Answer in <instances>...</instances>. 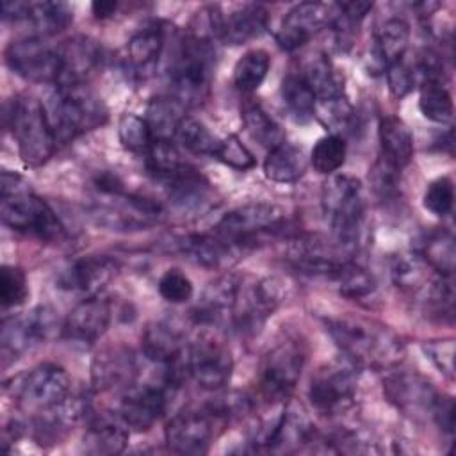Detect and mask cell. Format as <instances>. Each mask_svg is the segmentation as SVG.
<instances>
[{
  "label": "cell",
  "mask_w": 456,
  "mask_h": 456,
  "mask_svg": "<svg viewBox=\"0 0 456 456\" xmlns=\"http://www.w3.org/2000/svg\"><path fill=\"white\" fill-rule=\"evenodd\" d=\"M326 330L342 356L358 369L385 370L395 367L404 354L401 338L387 326L360 317H335L326 321Z\"/></svg>",
  "instance_id": "6da1fadb"
},
{
  "label": "cell",
  "mask_w": 456,
  "mask_h": 456,
  "mask_svg": "<svg viewBox=\"0 0 456 456\" xmlns=\"http://www.w3.org/2000/svg\"><path fill=\"white\" fill-rule=\"evenodd\" d=\"M246 411L244 395H223L200 408H187L171 417L164 429L166 444L180 454L207 452L217 428Z\"/></svg>",
  "instance_id": "7a4b0ae2"
},
{
  "label": "cell",
  "mask_w": 456,
  "mask_h": 456,
  "mask_svg": "<svg viewBox=\"0 0 456 456\" xmlns=\"http://www.w3.org/2000/svg\"><path fill=\"white\" fill-rule=\"evenodd\" d=\"M2 221L14 232L55 242L64 237V226L55 210L16 173H2Z\"/></svg>",
  "instance_id": "3957f363"
},
{
  "label": "cell",
  "mask_w": 456,
  "mask_h": 456,
  "mask_svg": "<svg viewBox=\"0 0 456 456\" xmlns=\"http://www.w3.org/2000/svg\"><path fill=\"white\" fill-rule=\"evenodd\" d=\"M45 109L57 142H69L109 119L103 102L86 84L55 86Z\"/></svg>",
  "instance_id": "277c9868"
},
{
  "label": "cell",
  "mask_w": 456,
  "mask_h": 456,
  "mask_svg": "<svg viewBox=\"0 0 456 456\" xmlns=\"http://www.w3.org/2000/svg\"><path fill=\"white\" fill-rule=\"evenodd\" d=\"M5 125L11 130L18 153L27 166H43L53 155L57 141L50 126L45 103L37 98L30 94L12 98L5 110Z\"/></svg>",
  "instance_id": "5b68a950"
},
{
  "label": "cell",
  "mask_w": 456,
  "mask_h": 456,
  "mask_svg": "<svg viewBox=\"0 0 456 456\" xmlns=\"http://www.w3.org/2000/svg\"><path fill=\"white\" fill-rule=\"evenodd\" d=\"M322 212L342 249L356 248L363 221L365 198L362 182L349 175H335L322 187Z\"/></svg>",
  "instance_id": "8992f818"
},
{
  "label": "cell",
  "mask_w": 456,
  "mask_h": 456,
  "mask_svg": "<svg viewBox=\"0 0 456 456\" xmlns=\"http://www.w3.org/2000/svg\"><path fill=\"white\" fill-rule=\"evenodd\" d=\"M89 216L105 230L137 232L159 224L164 217V208L159 201L125 189L107 196L94 194Z\"/></svg>",
  "instance_id": "52a82bcc"
},
{
  "label": "cell",
  "mask_w": 456,
  "mask_h": 456,
  "mask_svg": "<svg viewBox=\"0 0 456 456\" xmlns=\"http://www.w3.org/2000/svg\"><path fill=\"white\" fill-rule=\"evenodd\" d=\"M214 52L210 43L187 37L169 71L171 96L183 107L200 105L210 87Z\"/></svg>",
  "instance_id": "ba28073f"
},
{
  "label": "cell",
  "mask_w": 456,
  "mask_h": 456,
  "mask_svg": "<svg viewBox=\"0 0 456 456\" xmlns=\"http://www.w3.org/2000/svg\"><path fill=\"white\" fill-rule=\"evenodd\" d=\"M283 219V210L273 203H246L226 212L214 232L239 251H246L265 237L280 233Z\"/></svg>",
  "instance_id": "9c48e42d"
},
{
  "label": "cell",
  "mask_w": 456,
  "mask_h": 456,
  "mask_svg": "<svg viewBox=\"0 0 456 456\" xmlns=\"http://www.w3.org/2000/svg\"><path fill=\"white\" fill-rule=\"evenodd\" d=\"M283 297L278 278L240 276L230 322L242 335H255L274 314Z\"/></svg>",
  "instance_id": "30bf717a"
},
{
  "label": "cell",
  "mask_w": 456,
  "mask_h": 456,
  "mask_svg": "<svg viewBox=\"0 0 456 456\" xmlns=\"http://www.w3.org/2000/svg\"><path fill=\"white\" fill-rule=\"evenodd\" d=\"M306 362L305 344L296 337L276 342L262 360L260 392L267 401H285L296 388Z\"/></svg>",
  "instance_id": "8fae6325"
},
{
  "label": "cell",
  "mask_w": 456,
  "mask_h": 456,
  "mask_svg": "<svg viewBox=\"0 0 456 456\" xmlns=\"http://www.w3.org/2000/svg\"><path fill=\"white\" fill-rule=\"evenodd\" d=\"M358 367L344 358L321 365L308 385L310 404L324 415H337L346 411L356 394Z\"/></svg>",
  "instance_id": "7c38bea8"
},
{
  "label": "cell",
  "mask_w": 456,
  "mask_h": 456,
  "mask_svg": "<svg viewBox=\"0 0 456 456\" xmlns=\"http://www.w3.org/2000/svg\"><path fill=\"white\" fill-rule=\"evenodd\" d=\"M62 326L59 324L57 314L48 305H39L21 315L4 319L0 346L4 358H20L27 351L39 344L52 340Z\"/></svg>",
  "instance_id": "4fadbf2b"
},
{
  "label": "cell",
  "mask_w": 456,
  "mask_h": 456,
  "mask_svg": "<svg viewBox=\"0 0 456 456\" xmlns=\"http://www.w3.org/2000/svg\"><path fill=\"white\" fill-rule=\"evenodd\" d=\"M185 370L203 390L223 388L233 370L230 347L214 333L201 331L185 347Z\"/></svg>",
  "instance_id": "5bb4252c"
},
{
  "label": "cell",
  "mask_w": 456,
  "mask_h": 456,
  "mask_svg": "<svg viewBox=\"0 0 456 456\" xmlns=\"http://www.w3.org/2000/svg\"><path fill=\"white\" fill-rule=\"evenodd\" d=\"M71 394V379L57 363H39L16 379L12 395L30 413H41L62 403Z\"/></svg>",
  "instance_id": "9a60e30c"
},
{
  "label": "cell",
  "mask_w": 456,
  "mask_h": 456,
  "mask_svg": "<svg viewBox=\"0 0 456 456\" xmlns=\"http://www.w3.org/2000/svg\"><path fill=\"white\" fill-rule=\"evenodd\" d=\"M5 64L27 82L53 84L61 77V59L57 48L48 46L41 37H21L5 48Z\"/></svg>",
  "instance_id": "2e32d148"
},
{
  "label": "cell",
  "mask_w": 456,
  "mask_h": 456,
  "mask_svg": "<svg viewBox=\"0 0 456 456\" xmlns=\"http://www.w3.org/2000/svg\"><path fill=\"white\" fill-rule=\"evenodd\" d=\"M176 387L178 385L166 378V374L155 383H144L141 387L132 385L121 401V419L134 431H148L166 413Z\"/></svg>",
  "instance_id": "e0dca14e"
},
{
  "label": "cell",
  "mask_w": 456,
  "mask_h": 456,
  "mask_svg": "<svg viewBox=\"0 0 456 456\" xmlns=\"http://www.w3.org/2000/svg\"><path fill=\"white\" fill-rule=\"evenodd\" d=\"M314 440L315 429L305 406L297 401H287L276 420L256 435L255 444L273 452H294Z\"/></svg>",
  "instance_id": "ac0fdd59"
},
{
  "label": "cell",
  "mask_w": 456,
  "mask_h": 456,
  "mask_svg": "<svg viewBox=\"0 0 456 456\" xmlns=\"http://www.w3.org/2000/svg\"><path fill=\"white\" fill-rule=\"evenodd\" d=\"M333 4L301 2L294 5L280 21L274 39L285 52H294L306 45L317 32L330 27Z\"/></svg>",
  "instance_id": "d6986e66"
},
{
  "label": "cell",
  "mask_w": 456,
  "mask_h": 456,
  "mask_svg": "<svg viewBox=\"0 0 456 456\" xmlns=\"http://www.w3.org/2000/svg\"><path fill=\"white\" fill-rule=\"evenodd\" d=\"M383 394L390 404L411 419L431 417L438 392L417 372L397 370L385 378Z\"/></svg>",
  "instance_id": "ffe728a7"
},
{
  "label": "cell",
  "mask_w": 456,
  "mask_h": 456,
  "mask_svg": "<svg viewBox=\"0 0 456 456\" xmlns=\"http://www.w3.org/2000/svg\"><path fill=\"white\" fill-rule=\"evenodd\" d=\"M118 271L119 264L116 258L107 255H87L77 258L59 273L57 287L82 297L98 296L107 283L116 278Z\"/></svg>",
  "instance_id": "44dd1931"
},
{
  "label": "cell",
  "mask_w": 456,
  "mask_h": 456,
  "mask_svg": "<svg viewBox=\"0 0 456 456\" xmlns=\"http://www.w3.org/2000/svg\"><path fill=\"white\" fill-rule=\"evenodd\" d=\"M112 306L105 297H84L71 308L62 322V335L75 346L89 347L98 342L109 330Z\"/></svg>",
  "instance_id": "7402d4cb"
},
{
  "label": "cell",
  "mask_w": 456,
  "mask_h": 456,
  "mask_svg": "<svg viewBox=\"0 0 456 456\" xmlns=\"http://www.w3.org/2000/svg\"><path fill=\"white\" fill-rule=\"evenodd\" d=\"M137 376V362L130 347L109 346L98 351L91 362V385L96 392L128 390Z\"/></svg>",
  "instance_id": "603a6c76"
},
{
  "label": "cell",
  "mask_w": 456,
  "mask_h": 456,
  "mask_svg": "<svg viewBox=\"0 0 456 456\" xmlns=\"http://www.w3.org/2000/svg\"><path fill=\"white\" fill-rule=\"evenodd\" d=\"M287 260L294 269L314 276H331L347 260L342 256V248L331 246L319 237H297L287 248Z\"/></svg>",
  "instance_id": "cb8c5ba5"
},
{
  "label": "cell",
  "mask_w": 456,
  "mask_h": 456,
  "mask_svg": "<svg viewBox=\"0 0 456 456\" xmlns=\"http://www.w3.org/2000/svg\"><path fill=\"white\" fill-rule=\"evenodd\" d=\"M61 59V84H86L103 62V50L98 41L87 36H75L66 39L59 48Z\"/></svg>",
  "instance_id": "d4e9b609"
},
{
  "label": "cell",
  "mask_w": 456,
  "mask_h": 456,
  "mask_svg": "<svg viewBox=\"0 0 456 456\" xmlns=\"http://www.w3.org/2000/svg\"><path fill=\"white\" fill-rule=\"evenodd\" d=\"M410 41V25L406 20L394 16L387 18L374 32L370 46H369V57H367V68L372 73H385L390 64H394L397 59H401L408 50Z\"/></svg>",
  "instance_id": "484cf974"
},
{
  "label": "cell",
  "mask_w": 456,
  "mask_h": 456,
  "mask_svg": "<svg viewBox=\"0 0 456 456\" xmlns=\"http://www.w3.org/2000/svg\"><path fill=\"white\" fill-rule=\"evenodd\" d=\"M240 276L237 274H223L203 290L196 308L192 310V317L198 324L214 326L224 319H230Z\"/></svg>",
  "instance_id": "4316f807"
},
{
  "label": "cell",
  "mask_w": 456,
  "mask_h": 456,
  "mask_svg": "<svg viewBox=\"0 0 456 456\" xmlns=\"http://www.w3.org/2000/svg\"><path fill=\"white\" fill-rule=\"evenodd\" d=\"M178 249L194 264L207 269H221L230 265L237 256L239 249L219 237L216 232L212 233H191L178 239Z\"/></svg>",
  "instance_id": "83f0119b"
},
{
  "label": "cell",
  "mask_w": 456,
  "mask_h": 456,
  "mask_svg": "<svg viewBox=\"0 0 456 456\" xmlns=\"http://www.w3.org/2000/svg\"><path fill=\"white\" fill-rule=\"evenodd\" d=\"M130 436V428L121 415H98L91 419L84 433L82 447L87 454H119L125 451Z\"/></svg>",
  "instance_id": "f1b7e54d"
},
{
  "label": "cell",
  "mask_w": 456,
  "mask_h": 456,
  "mask_svg": "<svg viewBox=\"0 0 456 456\" xmlns=\"http://www.w3.org/2000/svg\"><path fill=\"white\" fill-rule=\"evenodd\" d=\"M141 347L144 356L159 365H171L185 354L182 331L167 321L150 322L141 335Z\"/></svg>",
  "instance_id": "f546056e"
},
{
  "label": "cell",
  "mask_w": 456,
  "mask_h": 456,
  "mask_svg": "<svg viewBox=\"0 0 456 456\" xmlns=\"http://www.w3.org/2000/svg\"><path fill=\"white\" fill-rule=\"evenodd\" d=\"M381 160L395 169H403L413 157V134L410 126L394 114H385L378 123Z\"/></svg>",
  "instance_id": "4dcf8cb0"
},
{
  "label": "cell",
  "mask_w": 456,
  "mask_h": 456,
  "mask_svg": "<svg viewBox=\"0 0 456 456\" xmlns=\"http://www.w3.org/2000/svg\"><path fill=\"white\" fill-rule=\"evenodd\" d=\"M162 185L166 187L171 203L180 210H200L210 201L212 196L205 176H201L189 164H185L171 178L164 180Z\"/></svg>",
  "instance_id": "1f68e13d"
},
{
  "label": "cell",
  "mask_w": 456,
  "mask_h": 456,
  "mask_svg": "<svg viewBox=\"0 0 456 456\" xmlns=\"http://www.w3.org/2000/svg\"><path fill=\"white\" fill-rule=\"evenodd\" d=\"M267 27V11L260 4H244L232 12H223L221 37L224 45H242L256 36H260Z\"/></svg>",
  "instance_id": "d6a6232c"
},
{
  "label": "cell",
  "mask_w": 456,
  "mask_h": 456,
  "mask_svg": "<svg viewBox=\"0 0 456 456\" xmlns=\"http://www.w3.org/2000/svg\"><path fill=\"white\" fill-rule=\"evenodd\" d=\"M390 276L395 287L424 301L438 274L417 253H401L390 260Z\"/></svg>",
  "instance_id": "836d02e7"
},
{
  "label": "cell",
  "mask_w": 456,
  "mask_h": 456,
  "mask_svg": "<svg viewBox=\"0 0 456 456\" xmlns=\"http://www.w3.org/2000/svg\"><path fill=\"white\" fill-rule=\"evenodd\" d=\"M306 167H308V160L303 150L287 141L269 150L264 160L265 178L276 183L297 182L306 173Z\"/></svg>",
  "instance_id": "e575fe53"
},
{
  "label": "cell",
  "mask_w": 456,
  "mask_h": 456,
  "mask_svg": "<svg viewBox=\"0 0 456 456\" xmlns=\"http://www.w3.org/2000/svg\"><path fill=\"white\" fill-rule=\"evenodd\" d=\"M166 34L162 25L148 23L132 34L126 45V57L137 73H146L155 68L162 50Z\"/></svg>",
  "instance_id": "d590c367"
},
{
  "label": "cell",
  "mask_w": 456,
  "mask_h": 456,
  "mask_svg": "<svg viewBox=\"0 0 456 456\" xmlns=\"http://www.w3.org/2000/svg\"><path fill=\"white\" fill-rule=\"evenodd\" d=\"M301 77L314 91L317 103L344 98L342 78L326 55L322 53L310 55L308 61L305 62V69Z\"/></svg>",
  "instance_id": "8d00e7d4"
},
{
  "label": "cell",
  "mask_w": 456,
  "mask_h": 456,
  "mask_svg": "<svg viewBox=\"0 0 456 456\" xmlns=\"http://www.w3.org/2000/svg\"><path fill=\"white\" fill-rule=\"evenodd\" d=\"M436 274L452 276L454 271V237L449 230H431L422 237L420 249L417 253Z\"/></svg>",
  "instance_id": "74e56055"
},
{
  "label": "cell",
  "mask_w": 456,
  "mask_h": 456,
  "mask_svg": "<svg viewBox=\"0 0 456 456\" xmlns=\"http://www.w3.org/2000/svg\"><path fill=\"white\" fill-rule=\"evenodd\" d=\"M183 105L173 96H155L146 105V123L151 130L153 139H173L182 121Z\"/></svg>",
  "instance_id": "f35d334b"
},
{
  "label": "cell",
  "mask_w": 456,
  "mask_h": 456,
  "mask_svg": "<svg viewBox=\"0 0 456 456\" xmlns=\"http://www.w3.org/2000/svg\"><path fill=\"white\" fill-rule=\"evenodd\" d=\"M27 21L37 34L53 36L69 27L73 21V9L64 2H28Z\"/></svg>",
  "instance_id": "ab89813d"
},
{
  "label": "cell",
  "mask_w": 456,
  "mask_h": 456,
  "mask_svg": "<svg viewBox=\"0 0 456 456\" xmlns=\"http://www.w3.org/2000/svg\"><path fill=\"white\" fill-rule=\"evenodd\" d=\"M281 100L285 109L289 110V114L299 121L305 123L308 119H312L315 116V107H317V100L314 91L310 89V86L305 82V78L301 77V73H289L283 80H281Z\"/></svg>",
  "instance_id": "60d3db41"
},
{
  "label": "cell",
  "mask_w": 456,
  "mask_h": 456,
  "mask_svg": "<svg viewBox=\"0 0 456 456\" xmlns=\"http://www.w3.org/2000/svg\"><path fill=\"white\" fill-rule=\"evenodd\" d=\"M242 123L248 134L267 150H273L285 141V130L281 125L258 103L244 105Z\"/></svg>",
  "instance_id": "b9f144b4"
},
{
  "label": "cell",
  "mask_w": 456,
  "mask_h": 456,
  "mask_svg": "<svg viewBox=\"0 0 456 456\" xmlns=\"http://www.w3.org/2000/svg\"><path fill=\"white\" fill-rule=\"evenodd\" d=\"M419 109L433 123H449L452 119V96L442 78H429L420 84Z\"/></svg>",
  "instance_id": "7bdbcfd3"
},
{
  "label": "cell",
  "mask_w": 456,
  "mask_h": 456,
  "mask_svg": "<svg viewBox=\"0 0 456 456\" xmlns=\"http://www.w3.org/2000/svg\"><path fill=\"white\" fill-rule=\"evenodd\" d=\"M271 68V57L262 48L248 50L233 68V86L240 93L256 91Z\"/></svg>",
  "instance_id": "ee69618b"
},
{
  "label": "cell",
  "mask_w": 456,
  "mask_h": 456,
  "mask_svg": "<svg viewBox=\"0 0 456 456\" xmlns=\"http://www.w3.org/2000/svg\"><path fill=\"white\" fill-rule=\"evenodd\" d=\"M185 164L187 162L182 160V155L171 139H155L146 151V167L160 183L178 173Z\"/></svg>",
  "instance_id": "f6af8a7d"
},
{
  "label": "cell",
  "mask_w": 456,
  "mask_h": 456,
  "mask_svg": "<svg viewBox=\"0 0 456 456\" xmlns=\"http://www.w3.org/2000/svg\"><path fill=\"white\" fill-rule=\"evenodd\" d=\"M331 280L335 281L338 292L349 299H363L376 289L372 274L349 258L337 269Z\"/></svg>",
  "instance_id": "bcb514c9"
},
{
  "label": "cell",
  "mask_w": 456,
  "mask_h": 456,
  "mask_svg": "<svg viewBox=\"0 0 456 456\" xmlns=\"http://www.w3.org/2000/svg\"><path fill=\"white\" fill-rule=\"evenodd\" d=\"M175 139L187 151L196 155H207V157H214L219 146V139L200 119L191 116L182 118L176 128Z\"/></svg>",
  "instance_id": "7dc6e473"
},
{
  "label": "cell",
  "mask_w": 456,
  "mask_h": 456,
  "mask_svg": "<svg viewBox=\"0 0 456 456\" xmlns=\"http://www.w3.org/2000/svg\"><path fill=\"white\" fill-rule=\"evenodd\" d=\"M347 142L342 135L328 134L321 137L310 153V162L314 169L321 175H333L346 162Z\"/></svg>",
  "instance_id": "c3c4849f"
},
{
  "label": "cell",
  "mask_w": 456,
  "mask_h": 456,
  "mask_svg": "<svg viewBox=\"0 0 456 456\" xmlns=\"http://www.w3.org/2000/svg\"><path fill=\"white\" fill-rule=\"evenodd\" d=\"M118 135L123 148L135 153H146L155 141L144 118L137 114H123L118 125Z\"/></svg>",
  "instance_id": "681fc988"
},
{
  "label": "cell",
  "mask_w": 456,
  "mask_h": 456,
  "mask_svg": "<svg viewBox=\"0 0 456 456\" xmlns=\"http://www.w3.org/2000/svg\"><path fill=\"white\" fill-rule=\"evenodd\" d=\"M385 75H387L388 89L395 98L406 96L417 84L422 82L417 57L408 59L406 53L401 59H397L394 64H390L387 68Z\"/></svg>",
  "instance_id": "f907efd6"
},
{
  "label": "cell",
  "mask_w": 456,
  "mask_h": 456,
  "mask_svg": "<svg viewBox=\"0 0 456 456\" xmlns=\"http://www.w3.org/2000/svg\"><path fill=\"white\" fill-rule=\"evenodd\" d=\"M28 297L27 276L20 267L4 265L0 271V303L4 308H14Z\"/></svg>",
  "instance_id": "816d5d0a"
},
{
  "label": "cell",
  "mask_w": 456,
  "mask_h": 456,
  "mask_svg": "<svg viewBox=\"0 0 456 456\" xmlns=\"http://www.w3.org/2000/svg\"><path fill=\"white\" fill-rule=\"evenodd\" d=\"M422 205L426 210L438 217L451 214L454 205V183L449 176L435 178L424 191Z\"/></svg>",
  "instance_id": "f5cc1de1"
},
{
  "label": "cell",
  "mask_w": 456,
  "mask_h": 456,
  "mask_svg": "<svg viewBox=\"0 0 456 456\" xmlns=\"http://www.w3.org/2000/svg\"><path fill=\"white\" fill-rule=\"evenodd\" d=\"M157 289H159V294L162 296V299H166L167 303H173V305H182V303L189 301L194 294L191 278L178 267L167 269L159 278Z\"/></svg>",
  "instance_id": "db71d44e"
},
{
  "label": "cell",
  "mask_w": 456,
  "mask_h": 456,
  "mask_svg": "<svg viewBox=\"0 0 456 456\" xmlns=\"http://www.w3.org/2000/svg\"><path fill=\"white\" fill-rule=\"evenodd\" d=\"M214 157L224 166L237 171H249L256 164L253 153L248 150L246 144H242V141L237 135H228L224 139H219V146Z\"/></svg>",
  "instance_id": "11a10c76"
},
{
  "label": "cell",
  "mask_w": 456,
  "mask_h": 456,
  "mask_svg": "<svg viewBox=\"0 0 456 456\" xmlns=\"http://www.w3.org/2000/svg\"><path fill=\"white\" fill-rule=\"evenodd\" d=\"M422 349L426 356L431 360V363L449 379L454 378V353L456 344L454 338H436L428 340L422 344Z\"/></svg>",
  "instance_id": "9f6ffc18"
},
{
  "label": "cell",
  "mask_w": 456,
  "mask_h": 456,
  "mask_svg": "<svg viewBox=\"0 0 456 456\" xmlns=\"http://www.w3.org/2000/svg\"><path fill=\"white\" fill-rule=\"evenodd\" d=\"M431 419L436 422V426L452 436L454 433V401L451 395H440L435 401Z\"/></svg>",
  "instance_id": "6f0895ef"
},
{
  "label": "cell",
  "mask_w": 456,
  "mask_h": 456,
  "mask_svg": "<svg viewBox=\"0 0 456 456\" xmlns=\"http://www.w3.org/2000/svg\"><path fill=\"white\" fill-rule=\"evenodd\" d=\"M28 14V2H4L2 4V16L4 20H12V21H27Z\"/></svg>",
  "instance_id": "680465c9"
},
{
  "label": "cell",
  "mask_w": 456,
  "mask_h": 456,
  "mask_svg": "<svg viewBox=\"0 0 456 456\" xmlns=\"http://www.w3.org/2000/svg\"><path fill=\"white\" fill-rule=\"evenodd\" d=\"M118 11V2L114 0H94L91 4V12L98 20H107Z\"/></svg>",
  "instance_id": "91938a15"
}]
</instances>
